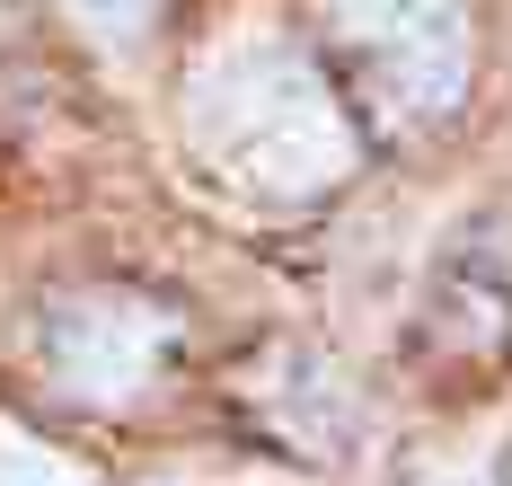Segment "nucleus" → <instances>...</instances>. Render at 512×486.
<instances>
[{
  "instance_id": "7",
  "label": "nucleus",
  "mask_w": 512,
  "mask_h": 486,
  "mask_svg": "<svg viewBox=\"0 0 512 486\" xmlns=\"http://www.w3.org/2000/svg\"><path fill=\"white\" fill-rule=\"evenodd\" d=\"M504 486H512V469H504Z\"/></svg>"
},
{
  "instance_id": "6",
  "label": "nucleus",
  "mask_w": 512,
  "mask_h": 486,
  "mask_svg": "<svg viewBox=\"0 0 512 486\" xmlns=\"http://www.w3.org/2000/svg\"><path fill=\"white\" fill-rule=\"evenodd\" d=\"M62 9H71V27L89 45H106V54H133L151 36V18H159V0H62Z\"/></svg>"
},
{
  "instance_id": "5",
  "label": "nucleus",
  "mask_w": 512,
  "mask_h": 486,
  "mask_svg": "<svg viewBox=\"0 0 512 486\" xmlns=\"http://www.w3.org/2000/svg\"><path fill=\"white\" fill-rule=\"evenodd\" d=\"M0 486H89V469L45 442V433H27L18 416H0Z\"/></svg>"
},
{
  "instance_id": "4",
  "label": "nucleus",
  "mask_w": 512,
  "mask_h": 486,
  "mask_svg": "<svg viewBox=\"0 0 512 486\" xmlns=\"http://www.w3.org/2000/svg\"><path fill=\"white\" fill-rule=\"evenodd\" d=\"M265 425L283 433L292 451L327 460V451L354 442V398H345V380L327 372L318 354H274L265 363Z\"/></svg>"
},
{
  "instance_id": "3",
  "label": "nucleus",
  "mask_w": 512,
  "mask_h": 486,
  "mask_svg": "<svg viewBox=\"0 0 512 486\" xmlns=\"http://www.w3.org/2000/svg\"><path fill=\"white\" fill-rule=\"evenodd\" d=\"M177 345V319L124 292V283H89V292H62L45 310V372L80 398V407H133L159 380Z\"/></svg>"
},
{
  "instance_id": "1",
  "label": "nucleus",
  "mask_w": 512,
  "mask_h": 486,
  "mask_svg": "<svg viewBox=\"0 0 512 486\" xmlns=\"http://www.w3.org/2000/svg\"><path fill=\"white\" fill-rule=\"evenodd\" d=\"M186 142L221 186L256 204H318L362 160L354 115L283 36H230L186 80Z\"/></svg>"
},
{
  "instance_id": "2",
  "label": "nucleus",
  "mask_w": 512,
  "mask_h": 486,
  "mask_svg": "<svg viewBox=\"0 0 512 486\" xmlns=\"http://www.w3.org/2000/svg\"><path fill=\"white\" fill-rule=\"evenodd\" d=\"M380 124L424 133L468 98V0H318Z\"/></svg>"
}]
</instances>
